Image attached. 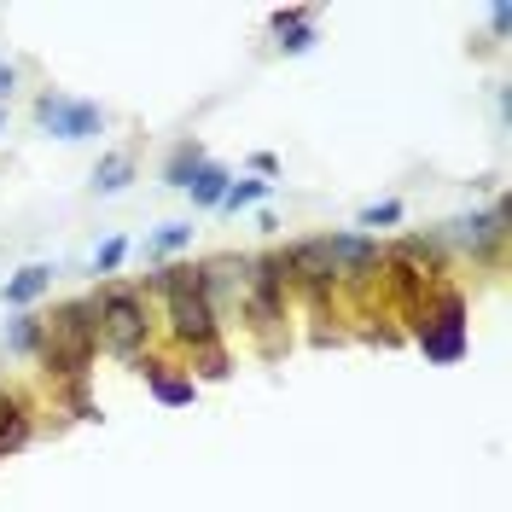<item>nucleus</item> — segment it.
Instances as JSON below:
<instances>
[{"mask_svg": "<svg viewBox=\"0 0 512 512\" xmlns=\"http://www.w3.org/2000/svg\"><path fill=\"white\" fill-rule=\"evenodd\" d=\"M94 338L123 361L140 355V344H146V297L128 286H105L94 303Z\"/></svg>", "mask_w": 512, "mask_h": 512, "instance_id": "nucleus-1", "label": "nucleus"}, {"mask_svg": "<svg viewBox=\"0 0 512 512\" xmlns=\"http://www.w3.org/2000/svg\"><path fill=\"white\" fill-rule=\"evenodd\" d=\"M158 286L169 291V320H175V338H181V344H198V350H210V344H216V309L204 303L198 268H169Z\"/></svg>", "mask_w": 512, "mask_h": 512, "instance_id": "nucleus-2", "label": "nucleus"}, {"mask_svg": "<svg viewBox=\"0 0 512 512\" xmlns=\"http://www.w3.org/2000/svg\"><path fill=\"white\" fill-rule=\"evenodd\" d=\"M41 344H47V367L53 373H82L94 355V303H70L64 315L41 320Z\"/></svg>", "mask_w": 512, "mask_h": 512, "instance_id": "nucleus-3", "label": "nucleus"}, {"mask_svg": "<svg viewBox=\"0 0 512 512\" xmlns=\"http://www.w3.org/2000/svg\"><path fill=\"white\" fill-rule=\"evenodd\" d=\"M419 344L431 361H460L466 350V303H460V291H437V315L419 320Z\"/></svg>", "mask_w": 512, "mask_h": 512, "instance_id": "nucleus-4", "label": "nucleus"}, {"mask_svg": "<svg viewBox=\"0 0 512 512\" xmlns=\"http://www.w3.org/2000/svg\"><path fill=\"white\" fill-rule=\"evenodd\" d=\"M35 117H41L47 134H59V140H88V134H99V123H105L99 105H88V99H64V94H47L41 105H35Z\"/></svg>", "mask_w": 512, "mask_h": 512, "instance_id": "nucleus-5", "label": "nucleus"}, {"mask_svg": "<svg viewBox=\"0 0 512 512\" xmlns=\"http://www.w3.org/2000/svg\"><path fill=\"white\" fill-rule=\"evenodd\" d=\"M326 256H332V274H344V280H373L384 268V251L373 239H361V233H338V239H326Z\"/></svg>", "mask_w": 512, "mask_h": 512, "instance_id": "nucleus-6", "label": "nucleus"}, {"mask_svg": "<svg viewBox=\"0 0 512 512\" xmlns=\"http://www.w3.org/2000/svg\"><path fill=\"white\" fill-rule=\"evenodd\" d=\"M448 239H454V245H466L472 256H489L501 239H507V204H495L489 216H472V222H454V227H448Z\"/></svg>", "mask_w": 512, "mask_h": 512, "instance_id": "nucleus-7", "label": "nucleus"}, {"mask_svg": "<svg viewBox=\"0 0 512 512\" xmlns=\"http://www.w3.org/2000/svg\"><path fill=\"white\" fill-rule=\"evenodd\" d=\"M24 437H30V414L0 390V454H12V448H24Z\"/></svg>", "mask_w": 512, "mask_h": 512, "instance_id": "nucleus-8", "label": "nucleus"}, {"mask_svg": "<svg viewBox=\"0 0 512 512\" xmlns=\"http://www.w3.org/2000/svg\"><path fill=\"white\" fill-rule=\"evenodd\" d=\"M274 30H280V47L286 53H303L315 41V18L309 12H274Z\"/></svg>", "mask_w": 512, "mask_h": 512, "instance_id": "nucleus-9", "label": "nucleus"}, {"mask_svg": "<svg viewBox=\"0 0 512 512\" xmlns=\"http://www.w3.org/2000/svg\"><path fill=\"white\" fill-rule=\"evenodd\" d=\"M47 286H53V268H41V262H35V268H24V274L6 286V303H35Z\"/></svg>", "mask_w": 512, "mask_h": 512, "instance_id": "nucleus-10", "label": "nucleus"}, {"mask_svg": "<svg viewBox=\"0 0 512 512\" xmlns=\"http://www.w3.org/2000/svg\"><path fill=\"white\" fill-rule=\"evenodd\" d=\"M187 187H192V198H198V204H222L227 169H216V163H198V175H192Z\"/></svg>", "mask_w": 512, "mask_h": 512, "instance_id": "nucleus-11", "label": "nucleus"}, {"mask_svg": "<svg viewBox=\"0 0 512 512\" xmlns=\"http://www.w3.org/2000/svg\"><path fill=\"white\" fill-rule=\"evenodd\" d=\"M128 175H134V158H128V152H111V158L94 169V187L99 192H117V187H128Z\"/></svg>", "mask_w": 512, "mask_h": 512, "instance_id": "nucleus-12", "label": "nucleus"}, {"mask_svg": "<svg viewBox=\"0 0 512 512\" xmlns=\"http://www.w3.org/2000/svg\"><path fill=\"white\" fill-rule=\"evenodd\" d=\"M198 163H204V152H198V146H175V158H169V175H163V181H169V187H187L192 175H198Z\"/></svg>", "mask_w": 512, "mask_h": 512, "instance_id": "nucleus-13", "label": "nucleus"}, {"mask_svg": "<svg viewBox=\"0 0 512 512\" xmlns=\"http://www.w3.org/2000/svg\"><path fill=\"white\" fill-rule=\"evenodd\" d=\"M152 396L169 402V408H181V402H192V379H169L163 367H152Z\"/></svg>", "mask_w": 512, "mask_h": 512, "instance_id": "nucleus-14", "label": "nucleus"}, {"mask_svg": "<svg viewBox=\"0 0 512 512\" xmlns=\"http://www.w3.org/2000/svg\"><path fill=\"white\" fill-rule=\"evenodd\" d=\"M35 344H41V320L24 315V320H12V326H6V350H12V355H30Z\"/></svg>", "mask_w": 512, "mask_h": 512, "instance_id": "nucleus-15", "label": "nucleus"}, {"mask_svg": "<svg viewBox=\"0 0 512 512\" xmlns=\"http://www.w3.org/2000/svg\"><path fill=\"white\" fill-rule=\"evenodd\" d=\"M268 192V181H233V187L222 192V210H245V204H256Z\"/></svg>", "mask_w": 512, "mask_h": 512, "instance_id": "nucleus-16", "label": "nucleus"}, {"mask_svg": "<svg viewBox=\"0 0 512 512\" xmlns=\"http://www.w3.org/2000/svg\"><path fill=\"white\" fill-rule=\"evenodd\" d=\"M402 222V204H373V210H361V227H390Z\"/></svg>", "mask_w": 512, "mask_h": 512, "instance_id": "nucleus-17", "label": "nucleus"}, {"mask_svg": "<svg viewBox=\"0 0 512 512\" xmlns=\"http://www.w3.org/2000/svg\"><path fill=\"white\" fill-rule=\"evenodd\" d=\"M192 239V227H163L158 239H152V251H175V245H187Z\"/></svg>", "mask_w": 512, "mask_h": 512, "instance_id": "nucleus-18", "label": "nucleus"}, {"mask_svg": "<svg viewBox=\"0 0 512 512\" xmlns=\"http://www.w3.org/2000/svg\"><path fill=\"white\" fill-rule=\"evenodd\" d=\"M123 239H105V245H99V274H111V268H117V262H123Z\"/></svg>", "mask_w": 512, "mask_h": 512, "instance_id": "nucleus-19", "label": "nucleus"}, {"mask_svg": "<svg viewBox=\"0 0 512 512\" xmlns=\"http://www.w3.org/2000/svg\"><path fill=\"white\" fill-rule=\"evenodd\" d=\"M0 94H12V64H0Z\"/></svg>", "mask_w": 512, "mask_h": 512, "instance_id": "nucleus-20", "label": "nucleus"}]
</instances>
